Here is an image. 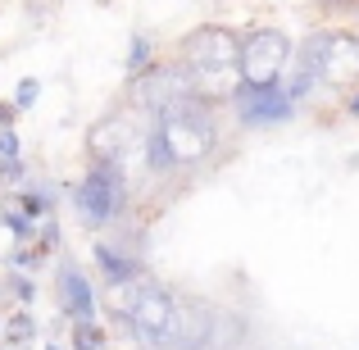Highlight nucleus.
<instances>
[{
	"mask_svg": "<svg viewBox=\"0 0 359 350\" xmlns=\"http://www.w3.org/2000/svg\"><path fill=\"white\" fill-rule=\"evenodd\" d=\"M155 132H146V159L150 168H191L210 155L214 146V119L205 114L201 100H177V105L155 109Z\"/></svg>",
	"mask_w": 359,
	"mask_h": 350,
	"instance_id": "obj_1",
	"label": "nucleus"
},
{
	"mask_svg": "<svg viewBox=\"0 0 359 350\" xmlns=\"http://www.w3.org/2000/svg\"><path fill=\"white\" fill-rule=\"evenodd\" d=\"M128 328L141 337L146 346H159V350H182V332H187V314L168 291L159 287H141L137 296L128 300L123 309Z\"/></svg>",
	"mask_w": 359,
	"mask_h": 350,
	"instance_id": "obj_2",
	"label": "nucleus"
},
{
	"mask_svg": "<svg viewBox=\"0 0 359 350\" xmlns=\"http://www.w3.org/2000/svg\"><path fill=\"white\" fill-rule=\"evenodd\" d=\"M291 36L282 27H255L237 41V73L241 87H278L291 69Z\"/></svg>",
	"mask_w": 359,
	"mask_h": 350,
	"instance_id": "obj_3",
	"label": "nucleus"
},
{
	"mask_svg": "<svg viewBox=\"0 0 359 350\" xmlns=\"http://www.w3.org/2000/svg\"><path fill=\"white\" fill-rule=\"evenodd\" d=\"M123 205H128V177L118 173L114 159H96V164L87 168V177L78 182V191H73L78 219L87 223V228H109L123 214Z\"/></svg>",
	"mask_w": 359,
	"mask_h": 350,
	"instance_id": "obj_4",
	"label": "nucleus"
},
{
	"mask_svg": "<svg viewBox=\"0 0 359 350\" xmlns=\"http://www.w3.org/2000/svg\"><path fill=\"white\" fill-rule=\"evenodd\" d=\"M237 32H228V27H196L191 36L182 41V64L191 69L196 87L201 82H219L223 73L237 69Z\"/></svg>",
	"mask_w": 359,
	"mask_h": 350,
	"instance_id": "obj_5",
	"label": "nucleus"
},
{
	"mask_svg": "<svg viewBox=\"0 0 359 350\" xmlns=\"http://www.w3.org/2000/svg\"><path fill=\"white\" fill-rule=\"evenodd\" d=\"M291 109H296V100L278 87H241L237 91V114L245 128H264V123H282L291 119Z\"/></svg>",
	"mask_w": 359,
	"mask_h": 350,
	"instance_id": "obj_6",
	"label": "nucleus"
},
{
	"mask_svg": "<svg viewBox=\"0 0 359 350\" xmlns=\"http://www.w3.org/2000/svg\"><path fill=\"white\" fill-rule=\"evenodd\" d=\"M314 46L323 60V82H346L359 73V36L327 27V32H314Z\"/></svg>",
	"mask_w": 359,
	"mask_h": 350,
	"instance_id": "obj_7",
	"label": "nucleus"
},
{
	"mask_svg": "<svg viewBox=\"0 0 359 350\" xmlns=\"http://www.w3.org/2000/svg\"><path fill=\"white\" fill-rule=\"evenodd\" d=\"M137 141H141V132H137V119L132 114H109V119L96 123V132H91V150H96L100 159H114V164L137 146Z\"/></svg>",
	"mask_w": 359,
	"mask_h": 350,
	"instance_id": "obj_8",
	"label": "nucleus"
},
{
	"mask_svg": "<svg viewBox=\"0 0 359 350\" xmlns=\"http://www.w3.org/2000/svg\"><path fill=\"white\" fill-rule=\"evenodd\" d=\"M60 300L64 314H73V323H96V296H91V282L82 278L78 264L60 269Z\"/></svg>",
	"mask_w": 359,
	"mask_h": 350,
	"instance_id": "obj_9",
	"label": "nucleus"
},
{
	"mask_svg": "<svg viewBox=\"0 0 359 350\" xmlns=\"http://www.w3.org/2000/svg\"><path fill=\"white\" fill-rule=\"evenodd\" d=\"M96 264H100V273H105L114 287H123V282H137V260H123L109 241H96Z\"/></svg>",
	"mask_w": 359,
	"mask_h": 350,
	"instance_id": "obj_10",
	"label": "nucleus"
},
{
	"mask_svg": "<svg viewBox=\"0 0 359 350\" xmlns=\"http://www.w3.org/2000/svg\"><path fill=\"white\" fill-rule=\"evenodd\" d=\"M32 332H36V323H32V318H27V314H14V318H9V328H5V337H9V342H14V346L32 342Z\"/></svg>",
	"mask_w": 359,
	"mask_h": 350,
	"instance_id": "obj_11",
	"label": "nucleus"
},
{
	"mask_svg": "<svg viewBox=\"0 0 359 350\" xmlns=\"http://www.w3.org/2000/svg\"><path fill=\"white\" fill-rule=\"evenodd\" d=\"M128 69H132V73L150 69V36H132V51H128Z\"/></svg>",
	"mask_w": 359,
	"mask_h": 350,
	"instance_id": "obj_12",
	"label": "nucleus"
},
{
	"mask_svg": "<svg viewBox=\"0 0 359 350\" xmlns=\"http://www.w3.org/2000/svg\"><path fill=\"white\" fill-rule=\"evenodd\" d=\"M36 96H41V82H36V78H23L14 87V109H32Z\"/></svg>",
	"mask_w": 359,
	"mask_h": 350,
	"instance_id": "obj_13",
	"label": "nucleus"
},
{
	"mask_svg": "<svg viewBox=\"0 0 359 350\" xmlns=\"http://www.w3.org/2000/svg\"><path fill=\"white\" fill-rule=\"evenodd\" d=\"M14 296H18V300H32V282H23V278H14Z\"/></svg>",
	"mask_w": 359,
	"mask_h": 350,
	"instance_id": "obj_14",
	"label": "nucleus"
},
{
	"mask_svg": "<svg viewBox=\"0 0 359 350\" xmlns=\"http://www.w3.org/2000/svg\"><path fill=\"white\" fill-rule=\"evenodd\" d=\"M9 114H14V109H9V105H0V128H5V123H9Z\"/></svg>",
	"mask_w": 359,
	"mask_h": 350,
	"instance_id": "obj_15",
	"label": "nucleus"
},
{
	"mask_svg": "<svg viewBox=\"0 0 359 350\" xmlns=\"http://www.w3.org/2000/svg\"><path fill=\"white\" fill-rule=\"evenodd\" d=\"M351 114H355V119H359V96H351Z\"/></svg>",
	"mask_w": 359,
	"mask_h": 350,
	"instance_id": "obj_16",
	"label": "nucleus"
},
{
	"mask_svg": "<svg viewBox=\"0 0 359 350\" xmlns=\"http://www.w3.org/2000/svg\"><path fill=\"white\" fill-rule=\"evenodd\" d=\"M46 350H64V346H46Z\"/></svg>",
	"mask_w": 359,
	"mask_h": 350,
	"instance_id": "obj_17",
	"label": "nucleus"
}]
</instances>
